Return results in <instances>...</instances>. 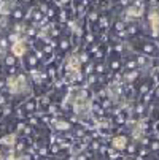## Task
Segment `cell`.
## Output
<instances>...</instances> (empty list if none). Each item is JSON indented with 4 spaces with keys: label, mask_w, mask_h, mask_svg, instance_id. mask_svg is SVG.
<instances>
[{
    "label": "cell",
    "mask_w": 159,
    "mask_h": 160,
    "mask_svg": "<svg viewBox=\"0 0 159 160\" xmlns=\"http://www.w3.org/2000/svg\"><path fill=\"white\" fill-rule=\"evenodd\" d=\"M13 52H14L16 55H21V54H24V46H22L21 43L14 44V46H13Z\"/></svg>",
    "instance_id": "6da1fadb"
},
{
    "label": "cell",
    "mask_w": 159,
    "mask_h": 160,
    "mask_svg": "<svg viewBox=\"0 0 159 160\" xmlns=\"http://www.w3.org/2000/svg\"><path fill=\"white\" fill-rule=\"evenodd\" d=\"M2 143H3V144H6V146H11L13 143H14V137H13V135H10V137H5L2 140Z\"/></svg>",
    "instance_id": "7a4b0ae2"
},
{
    "label": "cell",
    "mask_w": 159,
    "mask_h": 160,
    "mask_svg": "<svg viewBox=\"0 0 159 160\" xmlns=\"http://www.w3.org/2000/svg\"><path fill=\"white\" fill-rule=\"evenodd\" d=\"M113 144H115L116 148H124V144H126V138H116V140L113 141Z\"/></svg>",
    "instance_id": "3957f363"
}]
</instances>
